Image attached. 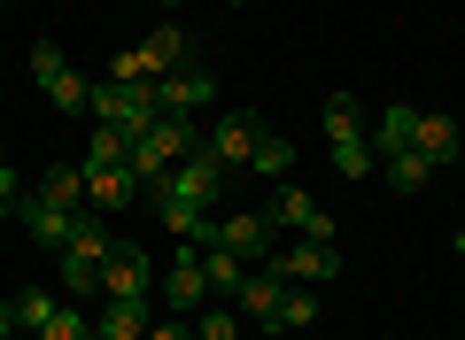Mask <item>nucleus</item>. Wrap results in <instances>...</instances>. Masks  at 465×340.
<instances>
[{
	"label": "nucleus",
	"mask_w": 465,
	"mask_h": 340,
	"mask_svg": "<svg viewBox=\"0 0 465 340\" xmlns=\"http://www.w3.org/2000/svg\"><path fill=\"white\" fill-rule=\"evenodd\" d=\"M202 147V131H194V116H155L148 131L133 140V155H124V170H133L140 186H163L171 170H179L186 155Z\"/></svg>",
	"instance_id": "1"
},
{
	"label": "nucleus",
	"mask_w": 465,
	"mask_h": 340,
	"mask_svg": "<svg viewBox=\"0 0 465 340\" xmlns=\"http://www.w3.org/2000/svg\"><path fill=\"white\" fill-rule=\"evenodd\" d=\"M326 147H333V170H341L349 186L381 170V155H372V140H365V124H357V101L349 93H326Z\"/></svg>",
	"instance_id": "2"
},
{
	"label": "nucleus",
	"mask_w": 465,
	"mask_h": 340,
	"mask_svg": "<svg viewBox=\"0 0 465 340\" xmlns=\"http://www.w3.org/2000/svg\"><path fill=\"white\" fill-rule=\"evenodd\" d=\"M85 116H94V124H116L124 140H140V131L163 116V109H155V78H148V85H116V78H101L94 101H85Z\"/></svg>",
	"instance_id": "3"
},
{
	"label": "nucleus",
	"mask_w": 465,
	"mask_h": 340,
	"mask_svg": "<svg viewBox=\"0 0 465 340\" xmlns=\"http://www.w3.org/2000/svg\"><path fill=\"white\" fill-rule=\"evenodd\" d=\"M264 271H280L287 287H326V278H341V248L333 240H287L264 256Z\"/></svg>",
	"instance_id": "4"
},
{
	"label": "nucleus",
	"mask_w": 465,
	"mask_h": 340,
	"mask_svg": "<svg viewBox=\"0 0 465 340\" xmlns=\"http://www.w3.org/2000/svg\"><path fill=\"white\" fill-rule=\"evenodd\" d=\"M264 217H272V232H295V240H333V232H341V225H333V217L318 209V201L302 194L295 179L272 186V209H264Z\"/></svg>",
	"instance_id": "5"
},
{
	"label": "nucleus",
	"mask_w": 465,
	"mask_h": 340,
	"mask_svg": "<svg viewBox=\"0 0 465 340\" xmlns=\"http://www.w3.org/2000/svg\"><path fill=\"white\" fill-rule=\"evenodd\" d=\"M148 194H155L163 232H179L186 248H217V209H210V201H186V194H171V186H148Z\"/></svg>",
	"instance_id": "6"
},
{
	"label": "nucleus",
	"mask_w": 465,
	"mask_h": 340,
	"mask_svg": "<svg viewBox=\"0 0 465 340\" xmlns=\"http://www.w3.org/2000/svg\"><path fill=\"white\" fill-rule=\"evenodd\" d=\"M210 101H217V78L202 63H179V70L155 78V109L163 116H194V109H210Z\"/></svg>",
	"instance_id": "7"
},
{
	"label": "nucleus",
	"mask_w": 465,
	"mask_h": 340,
	"mask_svg": "<svg viewBox=\"0 0 465 340\" xmlns=\"http://www.w3.org/2000/svg\"><path fill=\"white\" fill-rule=\"evenodd\" d=\"M163 186H171V194H186V201H210V209H217V194H225V155L202 140V147L179 162V170H171Z\"/></svg>",
	"instance_id": "8"
},
{
	"label": "nucleus",
	"mask_w": 465,
	"mask_h": 340,
	"mask_svg": "<svg viewBox=\"0 0 465 340\" xmlns=\"http://www.w3.org/2000/svg\"><path fill=\"white\" fill-rule=\"evenodd\" d=\"M94 333L101 340H148L155 333V294H109L101 317H94Z\"/></svg>",
	"instance_id": "9"
},
{
	"label": "nucleus",
	"mask_w": 465,
	"mask_h": 340,
	"mask_svg": "<svg viewBox=\"0 0 465 340\" xmlns=\"http://www.w3.org/2000/svg\"><path fill=\"white\" fill-rule=\"evenodd\" d=\"M256 140H264V116H256V109H225V116H217V131H210V147L225 155V170H249Z\"/></svg>",
	"instance_id": "10"
},
{
	"label": "nucleus",
	"mask_w": 465,
	"mask_h": 340,
	"mask_svg": "<svg viewBox=\"0 0 465 340\" xmlns=\"http://www.w3.org/2000/svg\"><path fill=\"white\" fill-rule=\"evenodd\" d=\"M280 294H287V278L256 263V271L241 278V294H232V309H241L249 325H264V333H280Z\"/></svg>",
	"instance_id": "11"
},
{
	"label": "nucleus",
	"mask_w": 465,
	"mask_h": 340,
	"mask_svg": "<svg viewBox=\"0 0 465 340\" xmlns=\"http://www.w3.org/2000/svg\"><path fill=\"white\" fill-rule=\"evenodd\" d=\"M217 248H232L241 263H264V256H272V217H264V209H232V217H217Z\"/></svg>",
	"instance_id": "12"
},
{
	"label": "nucleus",
	"mask_w": 465,
	"mask_h": 340,
	"mask_svg": "<svg viewBox=\"0 0 465 340\" xmlns=\"http://www.w3.org/2000/svg\"><path fill=\"white\" fill-rule=\"evenodd\" d=\"M101 294H155V263H148V248L116 240L109 263H101Z\"/></svg>",
	"instance_id": "13"
},
{
	"label": "nucleus",
	"mask_w": 465,
	"mask_h": 340,
	"mask_svg": "<svg viewBox=\"0 0 465 340\" xmlns=\"http://www.w3.org/2000/svg\"><path fill=\"white\" fill-rule=\"evenodd\" d=\"M171 317H186V309H202L210 302V278H202V248H179V256H171Z\"/></svg>",
	"instance_id": "14"
},
{
	"label": "nucleus",
	"mask_w": 465,
	"mask_h": 340,
	"mask_svg": "<svg viewBox=\"0 0 465 340\" xmlns=\"http://www.w3.org/2000/svg\"><path fill=\"white\" fill-rule=\"evenodd\" d=\"M419 155L442 170V162H458V147H465V131H458V116H442V109H419Z\"/></svg>",
	"instance_id": "15"
},
{
	"label": "nucleus",
	"mask_w": 465,
	"mask_h": 340,
	"mask_svg": "<svg viewBox=\"0 0 465 340\" xmlns=\"http://www.w3.org/2000/svg\"><path fill=\"white\" fill-rule=\"evenodd\" d=\"M70 225H78V209H54V201H24V232H32V240L39 248H54V256H63V248H70Z\"/></svg>",
	"instance_id": "16"
},
{
	"label": "nucleus",
	"mask_w": 465,
	"mask_h": 340,
	"mask_svg": "<svg viewBox=\"0 0 465 340\" xmlns=\"http://www.w3.org/2000/svg\"><path fill=\"white\" fill-rule=\"evenodd\" d=\"M85 201L116 217V209H133V201H140V179L124 170V162H116V170H85Z\"/></svg>",
	"instance_id": "17"
},
{
	"label": "nucleus",
	"mask_w": 465,
	"mask_h": 340,
	"mask_svg": "<svg viewBox=\"0 0 465 340\" xmlns=\"http://www.w3.org/2000/svg\"><path fill=\"white\" fill-rule=\"evenodd\" d=\"M39 201H54V209H85V162L47 170V179H39Z\"/></svg>",
	"instance_id": "18"
},
{
	"label": "nucleus",
	"mask_w": 465,
	"mask_h": 340,
	"mask_svg": "<svg viewBox=\"0 0 465 340\" xmlns=\"http://www.w3.org/2000/svg\"><path fill=\"white\" fill-rule=\"evenodd\" d=\"M202 278H210V294H241V278H249V263L232 256V248H202Z\"/></svg>",
	"instance_id": "19"
},
{
	"label": "nucleus",
	"mask_w": 465,
	"mask_h": 340,
	"mask_svg": "<svg viewBox=\"0 0 465 340\" xmlns=\"http://www.w3.org/2000/svg\"><path fill=\"white\" fill-rule=\"evenodd\" d=\"M249 170H256V179H272V186H280L287 170H295V140H280V131H264V140H256V155H249Z\"/></svg>",
	"instance_id": "20"
},
{
	"label": "nucleus",
	"mask_w": 465,
	"mask_h": 340,
	"mask_svg": "<svg viewBox=\"0 0 465 340\" xmlns=\"http://www.w3.org/2000/svg\"><path fill=\"white\" fill-rule=\"evenodd\" d=\"M381 170H388V186H396V194H419V186H427V179H434V162H427V155H419V147H403V155H388V162H381Z\"/></svg>",
	"instance_id": "21"
},
{
	"label": "nucleus",
	"mask_w": 465,
	"mask_h": 340,
	"mask_svg": "<svg viewBox=\"0 0 465 340\" xmlns=\"http://www.w3.org/2000/svg\"><path fill=\"white\" fill-rule=\"evenodd\" d=\"M124 155H133V140H124L116 124H94V147H85V170H116Z\"/></svg>",
	"instance_id": "22"
},
{
	"label": "nucleus",
	"mask_w": 465,
	"mask_h": 340,
	"mask_svg": "<svg viewBox=\"0 0 465 340\" xmlns=\"http://www.w3.org/2000/svg\"><path fill=\"white\" fill-rule=\"evenodd\" d=\"M8 309H16V325H24V333H47V317H54V309H63V302H54L47 287H24V294H16V302H8Z\"/></svg>",
	"instance_id": "23"
},
{
	"label": "nucleus",
	"mask_w": 465,
	"mask_h": 340,
	"mask_svg": "<svg viewBox=\"0 0 465 340\" xmlns=\"http://www.w3.org/2000/svg\"><path fill=\"white\" fill-rule=\"evenodd\" d=\"M47 101H54V109H70V116H85V101H94V85H85L78 70L63 63V70H54V78H47Z\"/></svg>",
	"instance_id": "24"
},
{
	"label": "nucleus",
	"mask_w": 465,
	"mask_h": 340,
	"mask_svg": "<svg viewBox=\"0 0 465 340\" xmlns=\"http://www.w3.org/2000/svg\"><path fill=\"white\" fill-rule=\"evenodd\" d=\"M419 140V109H381V155H403Z\"/></svg>",
	"instance_id": "25"
},
{
	"label": "nucleus",
	"mask_w": 465,
	"mask_h": 340,
	"mask_svg": "<svg viewBox=\"0 0 465 340\" xmlns=\"http://www.w3.org/2000/svg\"><path fill=\"white\" fill-rule=\"evenodd\" d=\"M39 340H101V333H94V317H85L78 302H63V309L47 317V333H39Z\"/></svg>",
	"instance_id": "26"
},
{
	"label": "nucleus",
	"mask_w": 465,
	"mask_h": 340,
	"mask_svg": "<svg viewBox=\"0 0 465 340\" xmlns=\"http://www.w3.org/2000/svg\"><path fill=\"white\" fill-rule=\"evenodd\" d=\"M302 325H318V294H280V333H302Z\"/></svg>",
	"instance_id": "27"
},
{
	"label": "nucleus",
	"mask_w": 465,
	"mask_h": 340,
	"mask_svg": "<svg viewBox=\"0 0 465 340\" xmlns=\"http://www.w3.org/2000/svg\"><path fill=\"white\" fill-rule=\"evenodd\" d=\"M232 333H241V317H232V309H210V317L194 325V340H232Z\"/></svg>",
	"instance_id": "28"
},
{
	"label": "nucleus",
	"mask_w": 465,
	"mask_h": 340,
	"mask_svg": "<svg viewBox=\"0 0 465 340\" xmlns=\"http://www.w3.org/2000/svg\"><path fill=\"white\" fill-rule=\"evenodd\" d=\"M8 333H16V309H8V302H0V340H8Z\"/></svg>",
	"instance_id": "29"
},
{
	"label": "nucleus",
	"mask_w": 465,
	"mask_h": 340,
	"mask_svg": "<svg viewBox=\"0 0 465 340\" xmlns=\"http://www.w3.org/2000/svg\"><path fill=\"white\" fill-rule=\"evenodd\" d=\"M225 8H249V0H225Z\"/></svg>",
	"instance_id": "30"
},
{
	"label": "nucleus",
	"mask_w": 465,
	"mask_h": 340,
	"mask_svg": "<svg viewBox=\"0 0 465 340\" xmlns=\"http://www.w3.org/2000/svg\"><path fill=\"white\" fill-rule=\"evenodd\" d=\"M458 256H465V232H458Z\"/></svg>",
	"instance_id": "31"
},
{
	"label": "nucleus",
	"mask_w": 465,
	"mask_h": 340,
	"mask_svg": "<svg viewBox=\"0 0 465 340\" xmlns=\"http://www.w3.org/2000/svg\"><path fill=\"white\" fill-rule=\"evenodd\" d=\"M0 8H16V0H0Z\"/></svg>",
	"instance_id": "32"
},
{
	"label": "nucleus",
	"mask_w": 465,
	"mask_h": 340,
	"mask_svg": "<svg viewBox=\"0 0 465 340\" xmlns=\"http://www.w3.org/2000/svg\"><path fill=\"white\" fill-rule=\"evenodd\" d=\"M163 8H179V0H163Z\"/></svg>",
	"instance_id": "33"
}]
</instances>
